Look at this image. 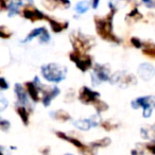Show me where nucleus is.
Masks as SVG:
<instances>
[{
    "label": "nucleus",
    "instance_id": "obj_8",
    "mask_svg": "<svg viewBox=\"0 0 155 155\" xmlns=\"http://www.w3.org/2000/svg\"><path fill=\"white\" fill-rule=\"evenodd\" d=\"M98 2H99V0H94V7H97L98 5Z\"/></svg>",
    "mask_w": 155,
    "mask_h": 155
},
{
    "label": "nucleus",
    "instance_id": "obj_2",
    "mask_svg": "<svg viewBox=\"0 0 155 155\" xmlns=\"http://www.w3.org/2000/svg\"><path fill=\"white\" fill-rule=\"evenodd\" d=\"M153 103L155 104V101H153L152 97H142V98H138L137 100L133 101L132 105H133L134 108H138L139 106H142L143 107V116L146 118L151 116V113H152V110L155 105H153Z\"/></svg>",
    "mask_w": 155,
    "mask_h": 155
},
{
    "label": "nucleus",
    "instance_id": "obj_7",
    "mask_svg": "<svg viewBox=\"0 0 155 155\" xmlns=\"http://www.w3.org/2000/svg\"><path fill=\"white\" fill-rule=\"evenodd\" d=\"M149 150L151 151V152H153L155 154V143L154 144H151V146H149Z\"/></svg>",
    "mask_w": 155,
    "mask_h": 155
},
{
    "label": "nucleus",
    "instance_id": "obj_3",
    "mask_svg": "<svg viewBox=\"0 0 155 155\" xmlns=\"http://www.w3.org/2000/svg\"><path fill=\"white\" fill-rule=\"evenodd\" d=\"M138 73L143 80H150L151 78L154 77L155 68L151 64H142L138 68Z\"/></svg>",
    "mask_w": 155,
    "mask_h": 155
},
{
    "label": "nucleus",
    "instance_id": "obj_1",
    "mask_svg": "<svg viewBox=\"0 0 155 155\" xmlns=\"http://www.w3.org/2000/svg\"><path fill=\"white\" fill-rule=\"evenodd\" d=\"M43 77L49 82L58 83L66 77V68L58 64H48L41 67Z\"/></svg>",
    "mask_w": 155,
    "mask_h": 155
},
{
    "label": "nucleus",
    "instance_id": "obj_4",
    "mask_svg": "<svg viewBox=\"0 0 155 155\" xmlns=\"http://www.w3.org/2000/svg\"><path fill=\"white\" fill-rule=\"evenodd\" d=\"M88 8H89L88 1H80V2L77 5V7H75V11H77L78 13L83 14L88 10Z\"/></svg>",
    "mask_w": 155,
    "mask_h": 155
},
{
    "label": "nucleus",
    "instance_id": "obj_9",
    "mask_svg": "<svg viewBox=\"0 0 155 155\" xmlns=\"http://www.w3.org/2000/svg\"><path fill=\"white\" fill-rule=\"evenodd\" d=\"M66 155H71V154H66Z\"/></svg>",
    "mask_w": 155,
    "mask_h": 155
},
{
    "label": "nucleus",
    "instance_id": "obj_5",
    "mask_svg": "<svg viewBox=\"0 0 155 155\" xmlns=\"http://www.w3.org/2000/svg\"><path fill=\"white\" fill-rule=\"evenodd\" d=\"M75 125L81 130H88L93 125V123L89 120H79L75 122Z\"/></svg>",
    "mask_w": 155,
    "mask_h": 155
},
{
    "label": "nucleus",
    "instance_id": "obj_6",
    "mask_svg": "<svg viewBox=\"0 0 155 155\" xmlns=\"http://www.w3.org/2000/svg\"><path fill=\"white\" fill-rule=\"evenodd\" d=\"M142 1L148 8H151V9L154 8L155 9V0H142Z\"/></svg>",
    "mask_w": 155,
    "mask_h": 155
}]
</instances>
